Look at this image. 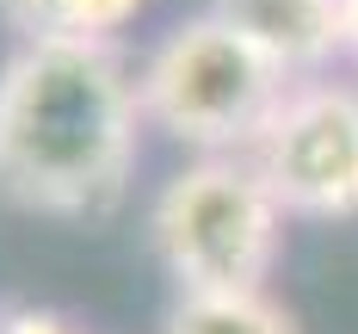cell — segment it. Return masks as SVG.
I'll list each match as a JSON object with an SVG mask.
<instances>
[{"mask_svg": "<svg viewBox=\"0 0 358 334\" xmlns=\"http://www.w3.org/2000/svg\"><path fill=\"white\" fill-rule=\"evenodd\" d=\"M143 99L117 43L37 37L0 69V192L50 217H99L136 161Z\"/></svg>", "mask_w": 358, "mask_h": 334, "instance_id": "obj_1", "label": "cell"}, {"mask_svg": "<svg viewBox=\"0 0 358 334\" xmlns=\"http://www.w3.org/2000/svg\"><path fill=\"white\" fill-rule=\"evenodd\" d=\"M148 242L179 297L266 291L285 254V211L248 155H198L155 192Z\"/></svg>", "mask_w": 358, "mask_h": 334, "instance_id": "obj_2", "label": "cell"}, {"mask_svg": "<svg viewBox=\"0 0 358 334\" xmlns=\"http://www.w3.org/2000/svg\"><path fill=\"white\" fill-rule=\"evenodd\" d=\"M285 87V74L216 13L173 25L136 69L143 124L198 155H248Z\"/></svg>", "mask_w": 358, "mask_h": 334, "instance_id": "obj_3", "label": "cell"}, {"mask_svg": "<svg viewBox=\"0 0 358 334\" xmlns=\"http://www.w3.org/2000/svg\"><path fill=\"white\" fill-rule=\"evenodd\" d=\"M248 161L285 217H358V81H290Z\"/></svg>", "mask_w": 358, "mask_h": 334, "instance_id": "obj_4", "label": "cell"}, {"mask_svg": "<svg viewBox=\"0 0 358 334\" xmlns=\"http://www.w3.org/2000/svg\"><path fill=\"white\" fill-rule=\"evenodd\" d=\"M210 13L235 25L285 81H315L346 50L340 0H210Z\"/></svg>", "mask_w": 358, "mask_h": 334, "instance_id": "obj_5", "label": "cell"}, {"mask_svg": "<svg viewBox=\"0 0 358 334\" xmlns=\"http://www.w3.org/2000/svg\"><path fill=\"white\" fill-rule=\"evenodd\" d=\"M161 334H303V328L272 291H229V297H179Z\"/></svg>", "mask_w": 358, "mask_h": 334, "instance_id": "obj_6", "label": "cell"}, {"mask_svg": "<svg viewBox=\"0 0 358 334\" xmlns=\"http://www.w3.org/2000/svg\"><path fill=\"white\" fill-rule=\"evenodd\" d=\"M136 13H143V0H62V37L111 43V32H124Z\"/></svg>", "mask_w": 358, "mask_h": 334, "instance_id": "obj_7", "label": "cell"}, {"mask_svg": "<svg viewBox=\"0 0 358 334\" xmlns=\"http://www.w3.org/2000/svg\"><path fill=\"white\" fill-rule=\"evenodd\" d=\"M6 32H19V43L37 37H62V0H0Z\"/></svg>", "mask_w": 358, "mask_h": 334, "instance_id": "obj_8", "label": "cell"}, {"mask_svg": "<svg viewBox=\"0 0 358 334\" xmlns=\"http://www.w3.org/2000/svg\"><path fill=\"white\" fill-rule=\"evenodd\" d=\"M0 334H74V322L56 316V309H6Z\"/></svg>", "mask_w": 358, "mask_h": 334, "instance_id": "obj_9", "label": "cell"}, {"mask_svg": "<svg viewBox=\"0 0 358 334\" xmlns=\"http://www.w3.org/2000/svg\"><path fill=\"white\" fill-rule=\"evenodd\" d=\"M340 32H346V56L358 62V0H340Z\"/></svg>", "mask_w": 358, "mask_h": 334, "instance_id": "obj_10", "label": "cell"}]
</instances>
